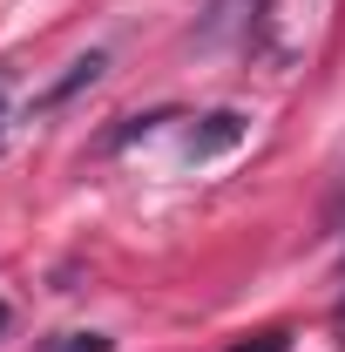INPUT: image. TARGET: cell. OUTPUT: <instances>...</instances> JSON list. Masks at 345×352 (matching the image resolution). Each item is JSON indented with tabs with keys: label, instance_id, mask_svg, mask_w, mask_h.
I'll return each mask as SVG.
<instances>
[{
	"label": "cell",
	"instance_id": "8992f818",
	"mask_svg": "<svg viewBox=\"0 0 345 352\" xmlns=\"http://www.w3.org/2000/svg\"><path fill=\"white\" fill-rule=\"evenodd\" d=\"M291 339L285 332H258V339H244V346H230V352H285Z\"/></svg>",
	"mask_w": 345,
	"mask_h": 352
},
{
	"label": "cell",
	"instance_id": "3957f363",
	"mask_svg": "<svg viewBox=\"0 0 345 352\" xmlns=\"http://www.w3.org/2000/svg\"><path fill=\"white\" fill-rule=\"evenodd\" d=\"M244 21H258V0H216V7H210V28H203V34H210V41H223V34H237Z\"/></svg>",
	"mask_w": 345,
	"mask_h": 352
},
{
	"label": "cell",
	"instance_id": "7a4b0ae2",
	"mask_svg": "<svg viewBox=\"0 0 345 352\" xmlns=\"http://www.w3.org/2000/svg\"><path fill=\"white\" fill-rule=\"evenodd\" d=\"M102 68H109V54H75V61H68V75H61V82L41 95V109H61V102H75L82 88L102 82Z\"/></svg>",
	"mask_w": 345,
	"mask_h": 352
},
{
	"label": "cell",
	"instance_id": "5b68a950",
	"mask_svg": "<svg viewBox=\"0 0 345 352\" xmlns=\"http://www.w3.org/2000/svg\"><path fill=\"white\" fill-rule=\"evenodd\" d=\"M156 122H163V116H129L122 129L109 135V149H122V142H135V135H149V129H156Z\"/></svg>",
	"mask_w": 345,
	"mask_h": 352
},
{
	"label": "cell",
	"instance_id": "277c9868",
	"mask_svg": "<svg viewBox=\"0 0 345 352\" xmlns=\"http://www.w3.org/2000/svg\"><path fill=\"white\" fill-rule=\"evenodd\" d=\"M47 352H115L109 339H95V332H68V339H54Z\"/></svg>",
	"mask_w": 345,
	"mask_h": 352
},
{
	"label": "cell",
	"instance_id": "52a82bcc",
	"mask_svg": "<svg viewBox=\"0 0 345 352\" xmlns=\"http://www.w3.org/2000/svg\"><path fill=\"white\" fill-rule=\"evenodd\" d=\"M0 122H7V75H0Z\"/></svg>",
	"mask_w": 345,
	"mask_h": 352
},
{
	"label": "cell",
	"instance_id": "ba28073f",
	"mask_svg": "<svg viewBox=\"0 0 345 352\" xmlns=\"http://www.w3.org/2000/svg\"><path fill=\"white\" fill-rule=\"evenodd\" d=\"M0 325H7V305H0Z\"/></svg>",
	"mask_w": 345,
	"mask_h": 352
},
{
	"label": "cell",
	"instance_id": "6da1fadb",
	"mask_svg": "<svg viewBox=\"0 0 345 352\" xmlns=\"http://www.w3.org/2000/svg\"><path fill=\"white\" fill-rule=\"evenodd\" d=\"M244 129H251V116H244V109H216V116H203V129H190L183 156H190V163H210V156H223V149H237Z\"/></svg>",
	"mask_w": 345,
	"mask_h": 352
}]
</instances>
